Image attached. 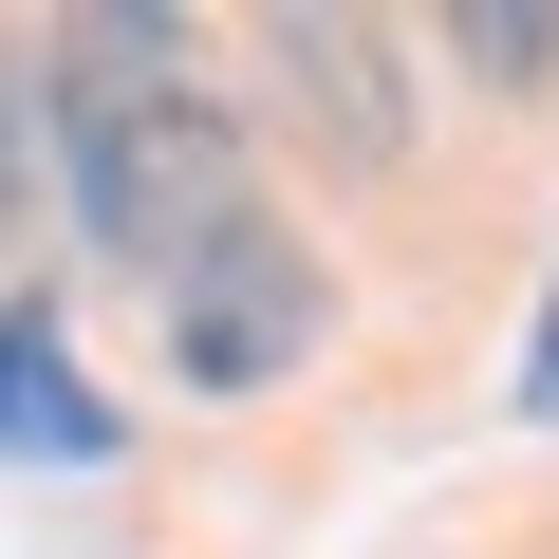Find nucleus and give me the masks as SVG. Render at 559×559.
<instances>
[{"label":"nucleus","mask_w":559,"mask_h":559,"mask_svg":"<svg viewBox=\"0 0 559 559\" xmlns=\"http://www.w3.org/2000/svg\"><path fill=\"white\" fill-rule=\"evenodd\" d=\"M38 112H57L75 224H94L131 280H187V261L242 224V150H224V112L168 75V38H150V20H94V38H57V57H38Z\"/></svg>","instance_id":"f257e3e1"},{"label":"nucleus","mask_w":559,"mask_h":559,"mask_svg":"<svg viewBox=\"0 0 559 559\" xmlns=\"http://www.w3.org/2000/svg\"><path fill=\"white\" fill-rule=\"evenodd\" d=\"M168 355H187V392H280V373L318 355V261L242 205V224L168 280Z\"/></svg>","instance_id":"f03ea898"},{"label":"nucleus","mask_w":559,"mask_h":559,"mask_svg":"<svg viewBox=\"0 0 559 559\" xmlns=\"http://www.w3.org/2000/svg\"><path fill=\"white\" fill-rule=\"evenodd\" d=\"M0 448H20V466H94V448H112V411L75 392L57 299H20V318H0Z\"/></svg>","instance_id":"7ed1b4c3"},{"label":"nucleus","mask_w":559,"mask_h":559,"mask_svg":"<svg viewBox=\"0 0 559 559\" xmlns=\"http://www.w3.org/2000/svg\"><path fill=\"white\" fill-rule=\"evenodd\" d=\"M280 57H299V112H318L336 150H392V131H411V94H392V38H373V20H280Z\"/></svg>","instance_id":"20e7f679"},{"label":"nucleus","mask_w":559,"mask_h":559,"mask_svg":"<svg viewBox=\"0 0 559 559\" xmlns=\"http://www.w3.org/2000/svg\"><path fill=\"white\" fill-rule=\"evenodd\" d=\"M448 57H485L503 94H540V75H559V20H540V0H522V20L485 0V20H448Z\"/></svg>","instance_id":"39448f33"},{"label":"nucleus","mask_w":559,"mask_h":559,"mask_svg":"<svg viewBox=\"0 0 559 559\" xmlns=\"http://www.w3.org/2000/svg\"><path fill=\"white\" fill-rule=\"evenodd\" d=\"M522 411L559 429V280H540V336H522Z\"/></svg>","instance_id":"423d86ee"},{"label":"nucleus","mask_w":559,"mask_h":559,"mask_svg":"<svg viewBox=\"0 0 559 559\" xmlns=\"http://www.w3.org/2000/svg\"><path fill=\"white\" fill-rule=\"evenodd\" d=\"M0 205H20V75H0Z\"/></svg>","instance_id":"0eeeda50"}]
</instances>
